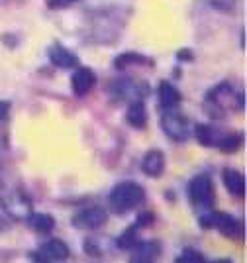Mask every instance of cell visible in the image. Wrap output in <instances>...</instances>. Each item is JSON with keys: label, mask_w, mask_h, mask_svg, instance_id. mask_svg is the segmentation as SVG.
<instances>
[{"label": "cell", "mask_w": 247, "mask_h": 263, "mask_svg": "<svg viewBox=\"0 0 247 263\" xmlns=\"http://www.w3.org/2000/svg\"><path fill=\"white\" fill-rule=\"evenodd\" d=\"M145 197V191L143 186H140L138 183H120L110 191V206L114 212L124 214L128 210L136 209L141 200Z\"/></svg>", "instance_id": "1"}, {"label": "cell", "mask_w": 247, "mask_h": 263, "mask_svg": "<svg viewBox=\"0 0 247 263\" xmlns=\"http://www.w3.org/2000/svg\"><path fill=\"white\" fill-rule=\"evenodd\" d=\"M200 226L202 228H218L227 238L243 236V224L234 218L232 214H224V212H210V214L200 216Z\"/></svg>", "instance_id": "2"}, {"label": "cell", "mask_w": 247, "mask_h": 263, "mask_svg": "<svg viewBox=\"0 0 247 263\" xmlns=\"http://www.w3.org/2000/svg\"><path fill=\"white\" fill-rule=\"evenodd\" d=\"M188 198L194 206H210L214 200V186H212L210 177H194L188 183Z\"/></svg>", "instance_id": "3"}, {"label": "cell", "mask_w": 247, "mask_h": 263, "mask_svg": "<svg viewBox=\"0 0 247 263\" xmlns=\"http://www.w3.org/2000/svg\"><path fill=\"white\" fill-rule=\"evenodd\" d=\"M106 210L102 206H88L73 216V226L79 230H98L100 226L106 224Z\"/></svg>", "instance_id": "4"}, {"label": "cell", "mask_w": 247, "mask_h": 263, "mask_svg": "<svg viewBox=\"0 0 247 263\" xmlns=\"http://www.w3.org/2000/svg\"><path fill=\"white\" fill-rule=\"evenodd\" d=\"M30 257L35 261H63L69 257V248L61 240H49L35 253H30Z\"/></svg>", "instance_id": "5"}, {"label": "cell", "mask_w": 247, "mask_h": 263, "mask_svg": "<svg viewBox=\"0 0 247 263\" xmlns=\"http://www.w3.org/2000/svg\"><path fill=\"white\" fill-rule=\"evenodd\" d=\"M161 128L171 140H186V136H188V122H186V118L179 116V114H173L169 110L163 116Z\"/></svg>", "instance_id": "6"}, {"label": "cell", "mask_w": 247, "mask_h": 263, "mask_svg": "<svg viewBox=\"0 0 247 263\" xmlns=\"http://www.w3.org/2000/svg\"><path fill=\"white\" fill-rule=\"evenodd\" d=\"M2 202H4L6 212H8L10 216H14V218L22 220V218H28V216L32 214V204H30V200H26L20 193H8Z\"/></svg>", "instance_id": "7"}, {"label": "cell", "mask_w": 247, "mask_h": 263, "mask_svg": "<svg viewBox=\"0 0 247 263\" xmlns=\"http://www.w3.org/2000/svg\"><path fill=\"white\" fill-rule=\"evenodd\" d=\"M71 85H73V92H75L77 97H85L97 85V77H94L92 69L83 67V69L75 71V75L71 77Z\"/></svg>", "instance_id": "8"}, {"label": "cell", "mask_w": 247, "mask_h": 263, "mask_svg": "<svg viewBox=\"0 0 247 263\" xmlns=\"http://www.w3.org/2000/svg\"><path fill=\"white\" fill-rule=\"evenodd\" d=\"M47 55H49V61L53 63L55 67H61V69H71L79 63V57H77L73 51L65 49L63 45L55 44L47 49Z\"/></svg>", "instance_id": "9"}, {"label": "cell", "mask_w": 247, "mask_h": 263, "mask_svg": "<svg viewBox=\"0 0 247 263\" xmlns=\"http://www.w3.org/2000/svg\"><path fill=\"white\" fill-rule=\"evenodd\" d=\"M141 169L147 177H159L163 175L165 171V157H163L161 152L153 149V152H147L145 157L141 159Z\"/></svg>", "instance_id": "10"}, {"label": "cell", "mask_w": 247, "mask_h": 263, "mask_svg": "<svg viewBox=\"0 0 247 263\" xmlns=\"http://www.w3.org/2000/svg\"><path fill=\"white\" fill-rule=\"evenodd\" d=\"M222 179L226 183V189L234 197H243L245 195V177L241 175L239 171H236V169H226Z\"/></svg>", "instance_id": "11"}, {"label": "cell", "mask_w": 247, "mask_h": 263, "mask_svg": "<svg viewBox=\"0 0 247 263\" xmlns=\"http://www.w3.org/2000/svg\"><path fill=\"white\" fill-rule=\"evenodd\" d=\"M131 250H134L131 257L136 261H151L159 255V243L157 241H138Z\"/></svg>", "instance_id": "12"}, {"label": "cell", "mask_w": 247, "mask_h": 263, "mask_svg": "<svg viewBox=\"0 0 247 263\" xmlns=\"http://www.w3.org/2000/svg\"><path fill=\"white\" fill-rule=\"evenodd\" d=\"M126 120H128V124L131 126V128H138V130H141V128L145 126L147 114H145V106H143L141 100L129 102L128 112H126Z\"/></svg>", "instance_id": "13"}, {"label": "cell", "mask_w": 247, "mask_h": 263, "mask_svg": "<svg viewBox=\"0 0 247 263\" xmlns=\"http://www.w3.org/2000/svg\"><path fill=\"white\" fill-rule=\"evenodd\" d=\"M159 102H161L163 110H173L179 102H181V95L179 90L173 87L171 83H161L159 85Z\"/></svg>", "instance_id": "14"}, {"label": "cell", "mask_w": 247, "mask_h": 263, "mask_svg": "<svg viewBox=\"0 0 247 263\" xmlns=\"http://www.w3.org/2000/svg\"><path fill=\"white\" fill-rule=\"evenodd\" d=\"M28 220H30V226L40 234H49L55 228V220L49 214H43V212H37V214L32 212L28 216Z\"/></svg>", "instance_id": "15"}, {"label": "cell", "mask_w": 247, "mask_h": 263, "mask_svg": "<svg viewBox=\"0 0 247 263\" xmlns=\"http://www.w3.org/2000/svg\"><path fill=\"white\" fill-rule=\"evenodd\" d=\"M145 63H147V59H145V57H141V55L124 53V55H120L118 59L114 61V67L120 69V71H124V69L129 67V65H145Z\"/></svg>", "instance_id": "16"}, {"label": "cell", "mask_w": 247, "mask_h": 263, "mask_svg": "<svg viewBox=\"0 0 247 263\" xmlns=\"http://www.w3.org/2000/svg\"><path fill=\"white\" fill-rule=\"evenodd\" d=\"M138 241H140L138 240V226H129L128 230L118 238V246L120 250H131Z\"/></svg>", "instance_id": "17"}, {"label": "cell", "mask_w": 247, "mask_h": 263, "mask_svg": "<svg viewBox=\"0 0 247 263\" xmlns=\"http://www.w3.org/2000/svg\"><path fill=\"white\" fill-rule=\"evenodd\" d=\"M241 142H243V136L232 134V136H227V138H222V142L218 143V147H220L224 154H234V152L239 149Z\"/></svg>", "instance_id": "18"}, {"label": "cell", "mask_w": 247, "mask_h": 263, "mask_svg": "<svg viewBox=\"0 0 247 263\" xmlns=\"http://www.w3.org/2000/svg\"><path fill=\"white\" fill-rule=\"evenodd\" d=\"M194 132H196V140L202 143V145H216V140H214V130L210 128V126H196L194 128Z\"/></svg>", "instance_id": "19"}, {"label": "cell", "mask_w": 247, "mask_h": 263, "mask_svg": "<svg viewBox=\"0 0 247 263\" xmlns=\"http://www.w3.org/2000/svg\"><path fill=\"white\" fill-rule=\"evenodd\" d=\"M177 261H204V257L198 252H194V250H184V252L177 257Z\"/></svg>", "instance_id": "20"}, {"label": "cell", "mask_w": 247, "mask_h": 263, "mask_svg": "<svg viewBox=\"0 0 247 263\" xmlns=\"http://www.w3.org/2000/svg\"><path fill=\"white\" fill-rule=\"evenodd\" d=\"M153 220H155V216H153L151 212H143V214H140L136 226H138V228H145V226H151V224H153Z\"/></svg>", "instance_id": "21"}, {"label": "cell", "mask_w": 247, "mask_h": 263, "mask_svg": "<svg viewBox=\"0 0 247 263\" xmlns=\"http://www.w3.org/2000/svg\"><path fill=\"white\" fill-rule=\"evenodd\" d=\"M77 0H49V6H53V8H65V6H69V4H75Z\"/></svg>", "instance_id": "22"}, {"label": "cell", "mask_w": 247, "mask_h": 263, "mask_svg": "<svg viewBox=\"0 0 247 263\" xmlns=\"http://www.w3.org/2000/svg\"><path fill=\"white\" fill-rule=\"evenodd\" d=\"M8 110H10V104L4 102V100H0V122L8 116Z\"/></svg>", "instance_id": "23"}, {"label": "cell", "mask_w": 247, "mask_h": 263, "mask_svg": "<svg viewBox=\"0 0 247 263\" xmlns=\"http://www.w3.org/2000/svg\"><path fill=\"white\" fill-rule=\"evenodd\" d=\"M179 57H181L183 61H191V59H193V53H191L188 49H183V51H179Z\"/></svg>", "instance_id": "24"}]
</instances>
